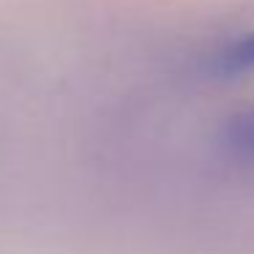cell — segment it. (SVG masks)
Here are the masks:
<instances>
[{
  "label": "cell",
  "mask_w": 254,
  "mask_h": 254,
  "mask_svg": "<svg viewBox=\"0 0 254 254\" xmlns=\"http://www.w3.org/2000/svg\"><path fill=\"white\" fill-rule=\"evenodd\" d=\"M216 71L221 74H243L254 68V30L243 33L241 39L230 41L224 50H219L213 63Z\"/></svg>",
  "instance_id": "1"
},
{
  "label": "cell",
  "mask_w": 254,
  "mask_h": 254,
  "mask_svg": "<svg viewBox=\"0 0 254 254\" xmlns=\"http://www.w3.org/2000/svg\"><path fill=\"white\" fill-rule=\"evenodd\" d=\"M230 142L238 153L254 156V107L243 115H235L230 123Z\"/></svg>",
  "instance_id": "2"
}]
</instances>
